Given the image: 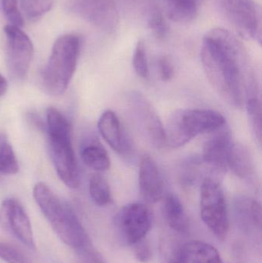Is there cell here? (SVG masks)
I'll use <instances>...</instances> for the list:
<instances>
[{
    "instance_id": "31",
    "label": "cell",
    "mask_w": 262,
    "mask_h": 263,
    "mask_svg": "<svg viewBox=\"0 0 262 263\" xmlns=\"http://www.w3.org/2000/svg\"><path fill=\"white\" fill-rule=\"evenodd\" d=\"M158 69L162 80L164 82H169L172 80L175 75V69L173 65L171 63L169 58L166 57H162L158 60Z\"/></svg>"
},
{
    "instance_id": "19",
    "label": "cell",
    "mask_w": 262,
    "mask_h": 263,
    "mask_svg": "<svg viewBox=\"0 0 262 263\" xmlns=\"http://www.w3.org/2000/svg\"><path fill=\"white\" fill-rule=\"evenodd\" d=\"M81 156L84 163L95 171L104 172L110 168L109 154L96 139H92L85 144Z\"/></svg>"
},
{
    "instance_id": "15",
    "label": "cell",
    "mask_w": 262,
    "mask_h": 263,
    "mask_svg": "<svg viewBox=\"0 0 262 263\" xmlns=\"http://www.w3.org/2000/svg\"><path fill=\"white\" fill-rule=\"evenodd\" d=\"M135 101L137 114L151 142L158 148L166 145L165 126L155 109L144 99H137Z\"/></svg>"
},
{
    "instance_id": "22",
    "label": "cell",
    "mask_w": 262,
    "mask_h": 263,
    "mask_svg": "<svg viewBox=\"0 0 262 263\" xmlns=\"http://www.w3.org/2000/svg\"><path fill=\"white\" fill-rule=\"evenodd\" d=\"M89 193L93 202L98 206H106L112 201L109 183L101 175L92 174L89 179Z\"/></svg>"
},
{
    "instance_id": "17",
    "label": "cell",
    "mask_w": 262,
    "mask_h": 263,
    "mask_svg": "<svg viewBox=\"0 0 262 263\" xmlns=\"http://www.w3.org/2000/svg\"><path fill=\"white\" fill-rule=\"evenodd\" d=\"M165 217L169 227L178 233H186L189 228V219L183 202L176 195H167L164 202Z\"/></svg>"
},
{
    "instance_id": "3",
    "label": "cell",
    "mask_w": 262,
    "mask_h": 263,
    "mask_svg": "<svg viewBox=\"0 0 262 263\" xmlns=\"http://www.w3.org/2000/svg\"><path fill=\"white\" fill-rule=\"evenodd\" d=\"M81 45V39L75 34H66L55 42L41 75L48 94L60 96L66 92L76 68Z\"/></svg>"
},
{
    "instance_id": "10",
    "label": "cell",
    "mask_w": 262,
    "mask_h": 263,
    "mask_svg": "<svg viewBox=\"0 0 262 263\" xmlns=\"http://www.w3.org/2000/svg\"><path fill=\"white\" fill-rule=\"evenodd\" d=\"M0 227L29 250H36L30 219L16 199H6L2 202Z\"/></svg>"
},
{
    "instance_id": "33",
    "label": "cell",
    "mask_w": 262,
    "mask_h": 263,
    "mask_svg": "<svg viewBox=\"0 0 262 263\" xmlns=\"http://www.w3.org/2000/svg\"><path fill=\"white\" fill-rule=\"evenodd\" d=\"M29 120L37 129H40V130H46V124L43 123V120L38 116L31 114L29 115Z\"/></svg>"
},
{
    "instance_id": "28",
    "label": "cell",
    "mask_w": 262,
    "mask_h": 263,
    "mask_svg": "<svg viewBox=\"0 0 262 263\" xmlns=\"http://www.w3.org/2000/svg\"><path fill=\"white\" fill-rule=\"evenodd\" d=\"M2 9L10 25L21 27L23 17L18 6V0H1Z\"/></svg>"
},
{
    "instance_id": "7",
    "label": "cell",
    "mask_w": 262,
    "mask_h": 263,
    "mask_svg": "<svg viewBox=\"0 0 262 263\" xmlns=\"http://www.w3.org/2000/svg\"><path fill=\"white\" fill-rule=\"evenodd\" d=\"M68 9L106 33H113L119 23L115 0H65Z\"/></svg>"
},
{
    "instance_id": "34",
    "label": "cell",
    "mask_w": 262,
    "mask_h": 263,
    "mask_svg": "<svg viewBox=\"0 0 262 263\" xmlns=\"http://www.w3.org/2000/svg\"><path fill=\"white\" fill-rule=\"evenodd\" d=\"M7 89V82L3 75L0 74V97L6 92Z\"/></svg>"
},
{
    "instance_id": "32",
    "label": "cell",
    "mask_w": 262,
    "mask_h": 263,
    "mask_svg": "<svg viewBox=\"0 0 262 263\" xmlns=\"http://www.w3.org/2000/svg\"><path fill=\"white\" fill-rule=\"evenodd\" d=\"M166 263H189L183 249L177 250Z\"/></svg>"
},
{
    "instance_id": "23",
    "label": "cell",
    "mask_w": 262,
    "mask_h": 263,
    "mask_svg": "<svg viewBox=\"0 0 262 263\" xmlns=\"http://www.w3.org/2000/svg\"><path fill=\"white\" fill-rule=\"evenodd\" d=\"M18 5L23 17L35 21L51 10L53 0H18Z\"/></svg>"
},
{
    "instance_id": "2",
    "label": "cell",
    "mask_w": 262,
    "mask_h": 263,
    "mask_svg": "<svg viewBox=\"0 0 262 263\" xmlns=\"http://www.w3.org/2000/svg\"><path fill=\"white\" fill-rule=\"evenodd\" d=\"M46 131L51 157L57 174L69 188L79 186V171L71 141V126L67 119L55 108L46 112Z\"/></svg>"
},
{
    "instance_id": "11",
    "label": "cell",
    "mask_w": 262,
    "mask_h": 263,
    "mask_svg": "<svg viewBox=\"0 0 262 263\" xmlns=\"http://www.w3.org/2000/svg\"><path fill=\"white\" fill-rule=\"evenodd\" d=\"M234 143L226 124L210 133L203 145V160L212 168L224 171L228 168L229 156Z\"/></svg>"
},
{
    "instance_id": "5",
    "label": "cell",
    "mask_w": 262,
    "mask_h": 263,
    "mask_svg": "<svg viewBox=\"0 0 262 263\" xmlns=\"http://www.w3.org/2000/svg\"><path fill=\"white\" fill-rule=\"evenodd\" d=\"M201 216L212 234L224 240L229 229V213L224 192L220 184L206 178L201 187Z\"/></svg>"
},
{
    "instance_id": "25",
    "label": "cell",
    "mask_w": 262,
    "mask_h": 263,
    "mask_svg": "<svg viewBox=\"0 0 262 263\" xmlns=\"http://www.w3.org/2000/svg\"><path fill=\"white\" fill-rule=\"evenodd\" d=\"M248 117L250 122L251 127L258 142L261 143V105L260 99L256 93L248 97L246 101Z\"/></svg>"
},
{
    "instance_id": "20",
    "label": "cell",
    "mask_w": 262,
    "mask_h": 263,
    "mask_svg": "<svg viewBox=\"0 0 262 263\" xmlns=\"http://www.w3.org/2000/svg\"><path fill=\"white\" fill-rule=\"evenodd\" d=\"M166 15L172 21L188 23L193 21L198 12L196 0H161Z\"/></svg>"
},
{
    "instance_id": "1",
    "label": "cell",
    "mask_w": 262,
    "mask_h": 263,
    "mask_svg": "<svg viewBox=\"0 0 262 263\" xmlns=\"http://www.w3.org/2000/svg\"><path fill=\"white\" fill-rule=\"evenodd\" d=\"M201 60L209 83L231 106L240 108L245 99V80H252L250 62L241 42L229 30L216 28L203 40Z\"/></svg>"
},
{
    "instance_id": "26",
    "label": "cell",
    "mask_w": 262,
    "mask_h": 263,
    "mask_svg": "<svg viewBox=\"0 0 262 263\" xmlns=\"http://www.w3.org/2000/svg\"><path fill=\"white\" fill-rule=\"evenodd\" d=\"M0 259L6 263H32L24 252L7 242H0Z\"/></svg>"
},
{
    "instance_id": "14",
    "label": "cell",
    "mask_w": 262,
    "mask_h": 263,
    "mask_svg": "<svg viewBox=\"0 0 262 263\" xmlns=\"http://www.w3.org/2000/svg\"><path fill=\"white\" fill-rule=\"evenodd\" d=\"M98 130L109 146L118 154L128 151L129 144L126 134L115 112L107 110L100 117L98 123Z\"/></svg>"
},
{
    "instance_id": "30",
    "label": "cell",
    "mask_w": 262,
    "mask_h": 263,
    "mask_svg": "<svg viewBox=\"0 0 262 263\" xmlns=\"http://www.w3.org/2000/svg\"><path fill=\"white\" fill-rule=\"evenodd\" d=\"M135 254L139 262L148 263L152 259V251L150 243L146 239H142L139 242L135 244Z\"/></svg>"
},
{
    "instance_id": "18",
    "label": "cell",
    "mask_w": 262,
    "mask_h": 263,
    "mask_svg": "<svg viewBox=\"0 0 262 263\" xmlns=\"http://www.w3.org/2000/svg\"><path fill=\"white\" fill-rule=\"evenodd\" d=\"M182 249L189 263H224L218 250L206 242L189 241Z\"/></svg>"
},
{
    "instance_id": "6",
    "label": "cell",
    "mask_w": 262,
    "mask_h": 263,
    "mask_svg": "<svg viewBox=\"0 0 262 263\" xmlns=\"http://www.w3.org/2000/svg\"><path fill=\"white\" fill-rule=\"evenodd\" d=\"M229 23L243 38L261 44V9L254 0H223Z\"/></svg>"
},
{
    "instance_id": "21",
    "label": "cell",
    "mask_w": 262,
    "mask_h": 263,
    "mask_svg": "<svg viewBox=\"0 0 262 263\" xmlns=\"http://www.w3.org/2000/svg\"><path fill=\"white\" fill-rule=\"evenodd\" d=\"M235 208L244 223L261 230V206L258 201L247 196H238L235 201Z\"/></svg>"
},
{
    "instance_id": "27",
    "label": "cell",
    "mask_w": 262,
    "mask_h": 263,
    "mask_svg": "<svg viewBox=\"0 0 262 263\" xmlns=\"http://www.w3.org/2000/svg\"><path fill=\"white\" fill-rule=\"evenodd\" d=\"M134 69L138 77L143 79L149 77V70L146 55V46L143 41H138L133 55Z\"/></svg>"
},
{
    "instance_id": "16",
    "label": "cell",
    "mask_w": 262,
    "mask_h": 263,
    "mask_svg": "<svg viewBox=\"0 0 262 263\" xmlns=\"http://www.w3.org/2000/svg\"><path fill=\"white\" fill-rule=\"evenodd\" d=\"M228 168L238 178L253 183L255 179V167L251 152L247 147L234 144L229 156Z\"/></svg>"
},
{
    "instance_id": "13",
    "label": "cell",
    "mask_w": 262,
    "mask_h": 263,
    "mask_svg": "<svg viewBox=\"0 0 262 263\" xmlns=\"http://www.w3.org/2000/svg\"><path fill=\"white\" fill-rule=\"evenodd\" d=\"M138 185L142 196L149 203H155L163 198V177L156 163L149 156H145L140 162Z\"/></svg>"
},
{
    "instance_id": "8",
    "label": "cell",
    "mask_w": 262,
    "mask_h": 263,
    "mask_svg": "<svg viewBox=\"0 0 262 263\" xmlns=\"http://www.w3.org/2000/svg\"><path fill=\"white\" fill-rule=\"evenodd\" d=\"M4 32L8 69L14 78L23 80L32 63L33 45L27 34L18 26L7 25Z\"/></svg>"
},
{
    "instance_id": "12",
    "label": "cell",
    "mask_w": 262,
    "mask_h": 263,
    "mask_svg": "<svg viewBox=\"0 0 262 263\" xmlns=\"http://www.w3.org/2000/svg\"><path fill=\"white\" fill-rule=\"evenodd\" d=\"M130 12L146 24L157 39H163L167 32V25L163 11L156 0H119Z\"/></svg>"
},
{
    "instance_id": "4",
    "label": "cell",
    "mask_w": 262,
    "mask_h": 263,
    "mask_svg": "<svg viewBox=\"0 0 262 263\" xmlns=\"http://www.w3.org/2000/svg\"><path fill=\"white\" fill-rule=\"evenodd\" d=\"M226 124L225 117L212 109H178L170 116L165 127L166 145L179 148L196 136L217 130Z\"/></svg>"
},
{
    "instance_id": "24",
    "label": "cell",
    "mask_w": 262,
    "mask_h": 263,
    "mask_svg": "<svg viewBox=\"0 0 262 263\" xmlns=\"http://www.w3.org/2000/svg\"><path fill=\"white\" fill-rule=\"evenodd\" d=\"M18 171V160L7 138L0 134V173L15 174Z\"/></svg>"
},
{
    "instance_id": "9",
    "label": "cell",
    "mask_w": 262,
    "mask_h": 263,
    "mask_svg": "<svg viewBox=\"0 0 262 263\" xmlns=\"http://www.w3.org/2000/svg\"><path fill=\"white\" fill-rule=\"evenodd\" d=\"M117 227L122 237L129 245H135L145 239L150 231L152 214L149 207L139 202L125 205L116 217Z\"/></svg>"
},
{
    "instance_id": "29",
    "label": "cell",
    "mask_w": 262,
    "mask_h": 263,
    "mask_svg": "<svg viewBox=\"0 0 262 263\" xmlns=\"http://www.w3.org/2000/svg\"><path fill=\"white\" fill-rule=\"evenodd\" d=\"M75 251L78 263H107L92 244Z\"/></svg>"
}]
</instances>
